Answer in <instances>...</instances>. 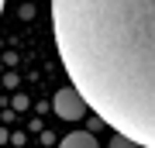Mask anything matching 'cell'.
<instances>
[{"mask_svg":"<svg viewBox=\"0 0 155 148\" xmlns=\"http://www.w3.org/2000/svg\"><path fill=\"white\" fill-rule=\"evenodd\" d=\"M52 31L86 107L155 148V0H52Z\"/></svg>","mask_w":155,"mask_h":148,"instance_id":"cell-1","label":"cell"},{"mask_svg":"<svg viewBox=\"0 0 155 148\" xmlns=\"http://www.w3.org/2000/svg\"><path fill=\"white\" fill-rule=\"evenodd\" d=\"M55 114L62 117V121H79V117H86L90 114V107H86V100L76 93V86H62L59 93H55Z\"/></svg>","mask_w":155,"mask_h":148,"instance_id":"cell-2","label":"cell"},{"mask_svg":"<svg viewBox=\"0 0 155 148\" xmlns=\"http://www.w3.org/2000/svg\"><path fill=\"white\" fill-rule=\"evenodd\" d=\"M59 148H100V145H97V138L90 131H72V134H66L59 141Z\"/></svg>","mask_w":155,"mask_h":148,"instance_id":"cell-3","label":"cell"},{"mask_svg":"<svg viewBox=\"0 0 155 148\" xmlns=\"http://www.w3.org/2000/svg\"><path fill=\"white\" fill-rule=\"evenodd\" d=\"M107 148H138V145H134L131 138H124V134H114L110 141H107Z\"/></svg>","mask_w":155,"mask_h":148,"instance_id":"cell-4","label":"cell"},{"mask_svg":"<svg viewBox=\"0 0 155 148\" xmlns=\"http://www.w3.org/2000/svg\"><path fill=\"white\" fill-rule=\"evenodd\" d=\"M0 14H4V0H0Z\"/></svg>","mask_w":155,"mask_h":148,"instance_id":"cell-5","label":"cell"}]
</instances>
